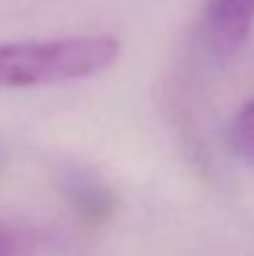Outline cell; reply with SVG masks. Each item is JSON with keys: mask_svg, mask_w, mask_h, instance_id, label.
<instances>
[{"mask_svg": "<svg viewBox=\"0 0 254 256\" xmlns=\"http://www.w3.org/2000/svg\"><path fill=\"white\" fill-rule=\"evenodd\" d=\"M120 42L112 35H73L55 40L3 42L0 90H25L95 78L115 65Z\"/></svg>", "mask_w": 254, "mask_h": 256, "instance_id": "obj_1", "label": "cell"}, {"mask_svg": "<svg viewBox=\"0 0 254 256\" xmlns=\"http://www.w3.org/2000/svg\"><path fill=\"white\" fill-rule=\"evenodd\" d=\"M254 28V0H212L209 40L219 52H232L247 42Z\"/></svg>", "mask_w": 254, "mask_h": 256, "instance_id": "obj_2", "label": "cell"}, {"mask_svg": "<svg viewBox=\"0 0 254 256\" xmlns=\"http://www.w3.org/2000/svg\"><path fill=\"white\" fill-rule=\"evenodd\" d=\"M232 142L244 160L254 162V100L244 102L232 122Z\"/></svg>", "mask_w": 254, "mask_h": 256, "instance_id": "obj_3", "label": "cell"}, {"mask_svg": "<svg viewBox=\"0 0 254 256\" xmlns=\"http://www.w3.org/2000/svg\"><path fill=\"white\" fill-rule=\"evenodd\" d=\"M15 252H18V242H15V236L0 226V256H15Z\"/></svg>", "mask_w": 254, "mask_h": 256, "instance_id": "obj_4", "label": "cell"}]
</instances>
